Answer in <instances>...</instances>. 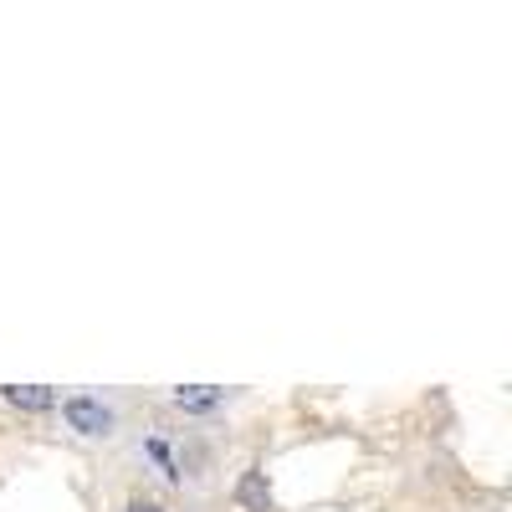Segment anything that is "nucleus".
Instances as JSON below:
<instances>
[{
  "label": "nucleus",
  "instance_id": "f257e3e1",
  "mask_svg": "<svg viewBox=\"0 0 512 512\" xmlns=\"http://www.w3.org/2000/svg\"><path fill=\"white\" fill-rule=\"evenodd\" d=\"M62 415H67L72 431H82V436H108L113 431V410L103 400H88V395H72L62 405Z\"/></svg>",
  "mask_w": 512,
  "mask_h": 512
},
{
  "label": "nucleus",
  "instance_id": "f03ea898",
  "mask_svg": "<svg viewBox=\"0 0 512 512\" xmlns=\"http://www.w3.org/2000/svg\"><path fill=\"white\" fill-rule=\"evenodd\" d=\"M236 502L246 512H267L272 507V487H267V472H246L241 487H236Z\"/></svg>",
  "mask_w": 512,
  "mask_h": 512
},
{
  "label": "nucleus",
  "instance_id": "7ed1b4c3",
  "mask_svg": "<svg viewBox=\"0 0 512 512\" xmlns=\"http://www.w3.org/2000/svg\"><path fill=\"white\" fill-rule=\"evenodd\" d=\"M6 400H11L16 410H52V405H57V395L47 390V384H11Z\"/></svg>",
  "mask_w": 512,
  "mask_h": 512
},
{
  "label": "nucleus",
  "instance_id": "20e7f679",
  "mask_svg": "<svg viewBox=\"0 0 512 512\" xmlns=\"http://www.w3.org/2000/svg\"><path fill=\"white\" fill-rule=\"evenodd\" d=\"M226 395L216 390V384H180V390H175V405L180 410H216Z\"/></svg>",
  "mask_w": 512,
  "mask_h": 512
},
{
  "label": "nucleus",
  "instance_id": "39448f33",
  "mask_svg": "<svg viewBox=\"0 0 512 512\" xmlns=\"http://www.w3.org/2000/svg\"><path fill=\"white\" fill-rule=\"evenodd\" d=\"M128 512H164L159 502H149V497H134V502H128Z\"/></svg>",
  "mask_w": 512,
  "mask_h": 512
}]
</instances>
